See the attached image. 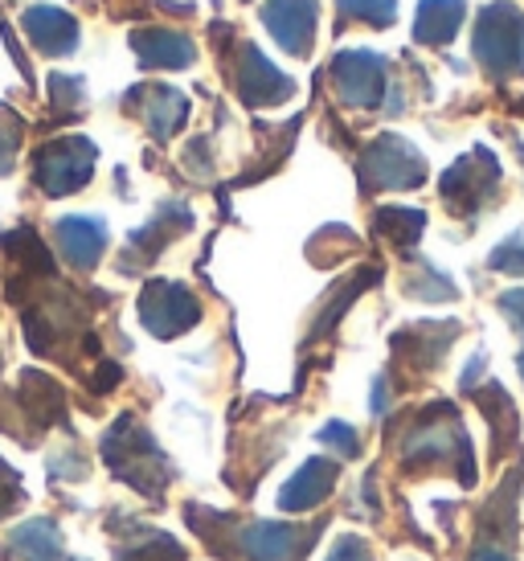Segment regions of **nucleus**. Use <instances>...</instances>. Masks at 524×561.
<instances>
[{
	"mask_svg": "<svg viewBox=\"0 0 524 561\" xmlns=\"http://www.w3.org/2000/svg\"><path fill=\"white\" fill-rule=\"evenodd\" d=\"M99 148L87 136H58L37 148L33 157V181L46 197H66L91 181Z\"/></svg>",
	"mask_w": 524,
	"mask_h": 561,
	"instance_id": "nucleus-4",
	"label": "nucleus"
},
{
	"mask_svg": "<svg viewBox=\"0 0 524 561\" xmlns=\"http://www.w3.org/2000/svg\"><path fill=\"white\" fill-rule=\"evenodd\" d=\"M189 226H193V214H189L185 205H160V214H156L148 226H139L136 234L127 238V254H124V271H139V266H148L160 254V250L169 247L176 234H185Z\"/></svg>",
	"mask_w": 524,
	"mask_h": 561,
	"instance_id": "nucleus-13",
	"label": "nucleus"
},
{
	"mask_svg": "<svg viewBox=\"0 0 524 561\" xmlns=\"http://www.w3.org/2000/svg\"><path fill=\"white\" fill-rule=\"evenodd\" d=\"M426 230V214L422 209H406V205H381L373 214V234L386 238L389 247L410 250L418 242V234Z\"/></svg>",
	"mask_w": 524,
	"mask_h": 561,
	"instance_id": "nucleus-23",
	"label": "nucleus"
},
{
	"mask_svg": "<svg viewBox=\"0 0 524 561\" xmlns=\"http://www.w3.org/2000/svg\"><path fill=\"white\" fill-rule=\"evenodd\" d=\"M0 558L4 561H66L58 520H54V516H33L25 525H16V529L0 541Z\"/></svg>",
	"mask_w": 524,
	"mask_h": 561,
	"instance_id": "nucleus-16",
	"label": "nucleus"
},
{
	"mask_svg": "<svg viewBox=\"0 0 524 561\" xmlns=\"http://www.w3.org/2000/svg\"><path fill=\"white\" fill-rule=\"evenodd\" d=\"M398 459L406 471H422V468H438V463H455L459 468L463 483H476V459H471V438L463 431L455 405L434 402L426 405L410 431L401 435Z\"/></svg>",
	"mask_w": 524,
	"mask_h": 561,
	"instance_id": "nucleus-2",
	"label": "nucleus"
},
{
	"mask_svg": "<svg viewBox=\"0 0 524 561\" xmlns=\"http://www.w3.org/2000/svg\"><path fill=\"white\" fill-rule=\"evenodd\" d=\"M459 324H414L394 336V357L406 360L414 374H431L438 360L447 357Z\"/></svg>",
	"mask_w": 524,
	"mask_h": 561,
	"instance_id": "nucleus-18",
	"label": "nucleus"
},
{
	"mask_svg": "<svg viewBox=\"0 0 524 561\" xmlns=\"http://www.w3.org/2000/svg\"><path fill=\"white\" fill-rule=\"evenodd\" d=\"M185 546L164 529H127V541L115 546V561H185Z\"/></svg>",
	"mask_w": 524,
	"mask_h": 561,
	"instance_id": "nucleus-22",
	"label": "nucleus"
},
{
	"mask_svg": "<svg viewBox=\"0 0 524 561\" xmlns=\"http://www.w3.org/2000/svg\"><path fill=\"white\" fill-rule=\"evenodd\" d=\"M16 410L30 419L33 431H49V426L66 422V393L42 369H25L16 381Z\"/></svg>",
	"mask_w": 524,
	"mask_h": 561,
	"instance_id": "nucleus-15",
	"label": "nucleus"
},
{
	"mask_svg": "<svg viewBox=\"0 0 524 561\" xmlns=\"http://www.w3.org/2000/svg\"><path fill=\"white\" fill-rule=\"evenodd\" d=\"M21 500H25V488H21V476H16L13 463H4L0 459V520L9 513L21 508Z\"/></svg>",
	"mask_w": 524,
	"mask_h": 561,
	"instance_id": "nucleus-29",
	"label": "nucleus"
},
{
	"mask_svg": "<svg viewBox=\"0 0 524 561\" xmlns=\"http://www.w3.org/2000/svg\"><path fill=\"white\" fill-rule=\"evenodd\" d=\"M233 87L247 107H278L295 94V82L271 58H262L259 46H242L233 62Z\"/></svg>",
	"mask_w": 524,
	"mask_h": 561,
	"instance_id": "nucleus-10",
	"label": "nucleus"
},
{
	"mask_svg": "<svg viewBox=\"0 0 524 561\" xmlns=\"http://www.w3.org/2000/svg\"><path fill=\"white\" fill-rule=\"evenodd\" d=\"M488 266H492V271H500V275H524V234L509 238V242H500V247L492 250Z\"/></svg>",
	"mask_w": 524,
	"mask_h": 561,
	"instance_id": "nucleus-28",
	"label": "nucleus"
},
{
	"mask_svg": "<svg viewBox=\"0 0 524 561\" xmlns=\"http://www.w3.org/2000/svg\"><path fill=\"white\" fill-rule=\"evenodd\" d=\"M262 21L292 58H308L316 42V21H320V0H266Z\"/></svg>",
	"mask_w": 524,
	"mask_h": 561,
	"instance_id": "nucleus-11",
	"label": "nucleus"
},
{
	"mask_svg": "<svg viewBox=\"0 0 524 561\" xmlns=\"http://www.w3.org/2000/svg\"><path fill=\"white\" fill-rule=\"evenodd\" d=\"M406 296L438 304V299H455V283H451L447 275H438L434 266H422L414 279H406Z\"/></svg>",
	"mask_w": 524,
	"mask_h": 561,
	"instance_id": "nucleus-26",
	"label": "nucleus"
},
{
	"mask_svg": "<svg viewBox=\"0 0 524 561\" xmlns=\"http://www.w3.org/2000/svg\"><path fill=\"white\" fill-rule=\"evenodd\" d=\"M476 402L483 410V419L495 435V455H504V447L516 443V410H512V398L504 393V386L488 381L483 390H476Z\"/></svg>",
	"mask_w": 524,
	"mask_h": 561,
	"instance_id": "nucleus-24",
	"label": "nucleus"
},
{
	"mask_svg": "<svg viewBox=\"0 0 524 561\" xmlns=\"http://www.w3.org/2000/svg\"><path fill=\"white\" fill-rule=\"evenodd\" d=\"M49 87H54V107H58V111H70V115H78V111H82V103H87V94H82V79L54 75V79H49Z\"/></svg>",
	"mask_w": 524,
	"mask_h": 561,
	"instance_id": "nucleus-30",
	"label": "nucleus"
},
{
	"mask_svg": "<svg viewBox=\"0 0 524 561\" xmlns=\"http://www.w3.org/2000/svg\"><path fill=\"white\" fill-rule=\"evenodd\" d=\"M328 561H373V553L356 533H340L337 546L328 549Z\"/></svg>",
	"mask_w": 524,
	"mask_h": 561,
	"instance_id": "nucleus-33",
	"label": "nucleus"
},
{
	"mask_svg": "<svg viewBox=\"0 0 524 561\" xmlns=\"http://www.w3.org/2000/svg\"><path fill=\"white\" fill-rule=\"evenodd\" d=\"M471 54L476 62L495 75L509 79L516 70H524V13L509 0L488 4L476 21V37H471Z\"/></svg>",
	"mask_w": 524,
	"mask_h": 561,
	"instance_id": "nucleus-3",
	"label": "nucleus"
},
{
	"mask_svg": "<svg viewBox=\"0 0 524 561\" xmlns=\"http://www.w3.org/2000/svg\"><path fill=\"white\" fill-rule=\"evenodd\" d=\"M426 181V160L410 140L401 136H377L361 152V185L377 188H418Z\"/></svg>",
	"mask_w": 524,
	"mask_h": 561,
	"instance_id": "nucleus-6",
	"label": "nucleus"
},
{
	"mask_svg": "<svg viewBox=\"0 0 524 561\" xmlns=\"http://www.w3.org/2000/svg\"><path fill=\"white\" fill-rule=\"evenodd\" d=\"M87 455L78 451V447H70V455H54V459H49V476H54V480H87Z\"/></svg>",
	"mask_w": 524,
	"mask_h": 561,
	"instance_id": "nucleus-32",
	"label": "nucleus"
},
{
	"mask_svg": "<svg viewBox=\"0 0 524 561\" xmlns=\"http://www.w3.org/2000/svg\"><path fill=\"white\" fill-rule=\"evenodd\" d=\"M337 480H340L337 459H308L304 468H295L292 480L278 488V508L283 513H311V508H320L332 496Z\"/></svg>",
	"mask_w": 524,
	"mask_h": 561,
	"instance_id": "nucleus-14",
	"label": "nucleus"
},
{
	"mask_svg": "<svg viewBox=\"0 0 524 561\" xmlns=\"http://www.w3.org/2000/svg\"><path fill=\"white\" fill-rule=\"evenodd\" d=\"M467 561H512V553L509 549H500V546H479Z\"/></svg>",
	"mask_w": 524,
	"mask_h": 561,
	"instance_id": "nucleus-35",
	"label": "nucleus"
},
{
	"mask_svg": "<svg viewBox=\"0 0 524 561\" xmlns=\"http://www.w3.org/2000/svg\"><path fill=\"white\" fill-rule=\"evenodd\" d=\"M127 107H136V115L144 119V127L152 131V140H172L189 119V99L172 87H152L144 82L136 91L127 94Z\"/></svg>",
	"mask_w": 524,
	"mask_h": 561,
	"instance_id": "nucleus-12",
	"label": "nucleus"
},
{
	"mask_svg": "<svg viewBox=\"0 0 524 561\" xmlns=\"http://www.w3.org/2000/svg\"><path fill=\"white\" fill-rule=\"evenodd\" d=\"M500 312L509 316V324L524 336V287L521 291H504V296H500Z\"/></svg>",
	"mask_w": 524,
	"mask_h": 561,
	"instance_id": "nucleus-34",
	"label": "nucleus"
},
{
	"mask_svg": "<svg viewBox=\"0 0 524 561\" xmlns=\"http://www.w3.org/2000/svg\"><path fill=\"white\" fill-rule=\"evenodd\" d=\"M16 148H21V124H16L13 115H4V124H0V176L13 172Z\"/></svg>",
	"mask_w": 524,
	"mask_h": 561,
	"instance_id": "nucleus-31",
	"label": "nucleus"
},
{
	"mask_svg": "<svg viewBox=\"0 0 524 561\" xmlns=\"http://www.w3.org/2000/svg\"><path fill=\"white\" fill-rule=\"evenodd\" d=\"M332 82H337L340 103L356 111L381 107L386 99V58L373 49H344L332 58Z\"/></svg>",
	"mask_w": 524,
	"mask_h": 561,
	"instance_id": "nucleus-9",
	"label": "nucleus"
},
{
	"mask_svg": "<svg viewBox=\"0 0 524 561\" xmlns=\"http://www.w3.org/2000/svg\"><path fill=\"white\" fill-rule=\"evenodd\" d=\"M521 374H524V357H521Z\"/></svg>",
	"mask_w": 524,
	"mask_h": 561,
	"instance_id": "nucleus-36",
	"label": "nucleus"
},
{
	"mask_svg": "<svg viewBox=\"0 0 524 561\" xmlns=\"http://www.w3.org/2000/svg\"><path fill=\"white\" fill-rule=\"evenodd\" d=\"M132 49H136L139 66H148V70H185L197 58V46L185 33L172 30H136L132 33Z\"/></svg>",
	"mask_w": 524,
	"mask_h": 561,
	"instance_id": "nucleus-20",
	"label": "nucleus"
},
{
	"mask_svg": "<svg viewBox=\"0 0 524 561\" xmlns=\"http://www.w3.org/2000/svg\"><path fill=\"white\" fill-rule=\"evenodd\" d=\"M54 234H58V250H62V259L75 271H91L99 266L103 259V250H107V221L103 218H58L54 226Z\"/></svg>",
	"mask_w": 524,
	"mask_h": 561,
	"instance_id": "nucleus-17",
	"label": "nucleus"
},
{
	"mask_svg": "<svg viewBox=\"0 0 524 561\" xmlns=\"http://www.w3.org/2000/svg\"><path fill=\"white\" fill-rule=\"evenodd\" d=\"M316 438H320L324 447H332L340 459H356V455H361V435H356L349 422H328V426H320Z\"/></svg>",
	"mask_w": 524,
	"mask_h": 561,
	"instance_id": "nucleus-27",
	"label": "nucleus"
},
{
	"mask_svg": "<svg viewBox=\"0 0 524 561\" xmlns=\"http://www.w3.org/2000/svg\"><path fill=\"white\" fill-rule=\"evenodd\" d=\"M201 320V299L176 279H148L139 291V324L160 341H172Z\"/></svg>",
	"mask_w": 524,
	"mask_h": 561,
	"instance_id": "nucleus-7",
	"label": "nucleus"
},
{
	"mask_svg": "<svg viewBox=\"0 0 524 561\" xmlns=\"http://www.w3.org/2000/svg\"><path fill=\"white\" fill-rule=\"evenodd\" d=\"M467 4L463 0H422L414 21V42L422 46H447L451 37L459 33Z\"/></svg>",
	"mask_w": 524,
	"mask_h": 561,
	"instance_id": "nucleus-21",
	"label": "nucleus"
},
{
	"mask_svg": "<svg viewBox=\"0 0 524 561\" xmlns=\"http://www.w3.org/2000/svg\"><path fill=\"white\" fill-rule=\"evenodd\" d=\"M21 30L30 37L33 49H42L46 58H58V54H70L78 46V21L66 9H30V13L21 16Z\"/></svg>",
	"mask_w": 524,
	"mask_h": 561,
	"instance_id": "nucleus-19",
	"label": "nucleus"
},
{
	"mask_svg": "<svg viewBox=\"0 0 524 561\" xmlns=\"http://www.w3.org/2000/svg\"><path fill=\"white\" fill-rule=\"evenodd\" d=\"M324 520L316 525H283V520H254L233 533V553L242 561H304L320 541Z\"/></svg>",
	"mask_w": 524,
	"mask_h": 561,
	"instance_id": "nucleus-5",
	"label": "nucleus"
},
{
	"mask_svg": "<svg viewBox=\"0 0 524 561\" xmlns=\"http://www.w3.org/2000/svg\"><path fill=\"white\" fill-rule=\"evenodd\" d=\"M337 4L349 21H365L373 30H386L398 16V0H337Z\"/></svg>",
	"mask_w": 524,
	"mask_h": 561,
	"instance_id": "nucleus-25",
	"label": "nucleus"
},
{
	"mask_svg": "<svg viewBox=\"0 0 524 561\" xmlns=\"http://www.w3.org/2000/svg\"><path fill=\"white\" fill-rule=\"evenodd\" d=\"M99 455H103V463L111 468L115 480L127 483L132 492H139L152 504H160L164 492H169V483L176 480L172 459L136 414H119V419L111 422L103 443H99Z\"/></svg>",
	"mask_w": 524,
	"mask_h": 561,
	"instance_id": "nucleus-1",
	"label": "nucleus"
},
{
	"mask_svg": "<svg viewBox=\"0 0 524 561\" xmlns=\"http://www.w3.org/2000/svg\"><path fill=\"white\" fill-rule=\"evenodd\" d=\"M500 185V164L488 148H471L463 160H455L447 172H443V202H447L451 214H463V218H471L483 209V202L495 193Z\"/></svg>",
	"mask_w": 524,
	"mask_h": 561,
	"instance_id": "nucleus-8",
	"label": "nucleus"
}]
</instances>
